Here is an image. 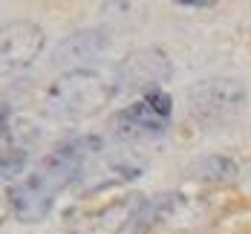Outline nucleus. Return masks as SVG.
Segmentation results:
<instances>
[{
    "label": "nucleus",
    "instance_id": "nucleus-1",
    "mask_svg": "<svg viewBox=\"0 0 251 234\" xmlns=\"http://www.w3.org/2000/svg\"><path fill=\"white\" fill-rule=\"evenodd\" d=\"M101 151V142L96 136H75L64 145H58L50 156L38 162L35 171H29L21 182L9 188V206L12 214L21 223H41L47 220L55 200L75 185L84 174L87 162Z\"/></svg>",
    "mask_w": 251,
    "mask_h": 234
},
{
    "label": "nucleus",
    "instance_id": "nucleus-2",
    "mask_svg": "<svg viewBox=\"0 0 251 234\" xmlns=\"http://www.w3.org/2000/svg\"><path fill=\"white\" fill-rule=\"evenodd\" d=\"M110 99H113V87L96 70L73 67L70 73L58 76L50 84V90L44 96V107L52 119L78 122V119L99 113Z\"/></svg>",
    "mask_w": 251,
    "mask_h": 234
},
{
    "label": "nucleus",
    "instance_id": "nucleus-3",
    "mask_svg": "<svg viewBox=\"0 0 251 234\" xmlns=\"http://www.w3.org/2000/svg\"><path fill=\"white\" fill-rule=\"evenodd\" d=\"M171 113H174V99L168 93H148L139 102L127 104L125 110H119L110 122V130L116 139L122 142H139V139H153L162 136L171 125Z\"/></svg>",
    "mask_w": 251,
    "mask_h": 234
},
{
    "label": "nucleus",
    "instance_id": "nucleus-4",
    "mask_svg": "<svg viewBox=\"0 0 251 234\" xmlns=\"http://www.w3.org/2000/svg\"><path fill=\"white\" fill-rule=\"evenodd\" d=\"M246 107V87L237 78H208L191 87L188 93V110L205 122V125H220L240 116Z\"/></svg>",
    "mask_w": 251,
    "mask_h": 234
},
{
    "label": "nucleus",
    "instance_id": "nucleus-5",
    "mask_svg": "<svg viewBox=\"0 0 251 234\" xmlns=\"http://www.w3.org/2000/svg\"><path fill=\"white\" fill-rule=\"evenodd\" d=\"M47 47V35L35 21H9L0 26V78L26 73Z\"/></svg>",
    "mask_w": 251,
    "mask_h": 234
},
{
    "label": "nucleus",
    "instance_id": "nucleus-6",
    "mask_svg": "<svg viewBox=\"0 0 251 234\" xmlns=\"http://www.w3.org/2000/svg\"><path fill=\"white\" fill-rule=\"evenodd\" d=\"M171 78V61L159 50H136L130 52L119 67V90H142L159 93V87Z\"/></svg>",
    "mask_w": 251,
    "mask_h": 234
},
{
    "label": "nucleus",
    "instance_id": "nucleus-7",
    "mask_svg": "<svg viewBox=\"0 0 251 234\" xmlns=\"http://www.w3.org/2000/svg\"><path fill=\"white\" fill-rule=\"evenodd\" d=\"M107 50V35L104 32H96V29H81V32H73L61 41V47L55 50V58L58 64H67V61H90L101 52Z\"/></svg>",
    "mask_w": 251,
    "mask_h": 234
},
{
    "label": "nucleus",
    "instance_id": "nucleus-8",
    "mask_svg": "<svg viewBox=\"0 0 251 234\" xmlns=\"http://www.w3.org/2000/svg\"><path fill=\"white\" fill-rule=\"evenodd\" d=\"M26 168V154L21 151H0V182L21 177Z\"/></svg>",
    "mask_w": 251,
    "mask_h": 234
},
{
    "label": "nucleus",
    "instance_id": "nucleus-9",
    "mask_svg": "<svg viewBox=\"0 0 251 234\" xmlns=\"http://www.w3.org/2000/svg\"><path fill=\"white\" fill-rule=\"evenodd\" d=\"M6 211H12V206H9V191H0V223L6 217Z\"/></svg>",
    "mask_w": 251,
    "mask_h": 234
},
{
    "label": "nucleus",
    "instance_id": "nucleus-10",
    "mask_svg": "<svg viewBox=\"0 0 251 234\" xmlns=\"http://www.w3.org/2000/svg\"><path fill=\"white\" fill-rule=\"evenodd\" d=\"M6 125H9V107L0 104V133H6Z\"/></svg>",
    "mask_w": 251,
    "mask_h": 234
},
{
    "label": "nucleus",
    "instance_id": "nucleus-11",
    "mask_svg": "<svg viewBox=\"0 0 251 234\" xmlns=\"http://www.w3.org/2000/svg\"><path fill=\"white\" fill-rule=\"evenodd\" d=\"M179 6H191V9H211V3H202V0H182Z\"/></svg>",
    "mask_w": 251,
    "mask_h": 234
}]
</instances>
